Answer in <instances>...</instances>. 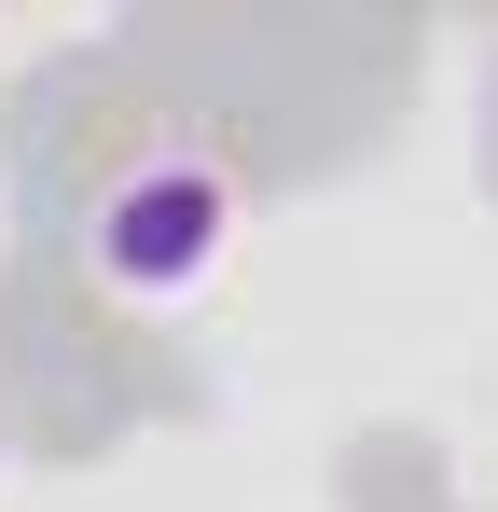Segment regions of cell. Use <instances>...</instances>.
Masks as SVG:
<instances>
[{"instance_id":"obj_1","label":"cell","mask_w":498,"mask_h":512,"mask_svg":"<svg viewBox=\"0 0 498 512\" xmlns=\"http://www.w3.org/2000/svg\"><path fill=\"white\" fill-rule=\"evenodd\" d=\"M236 180L208 153H125V167L83 194V263L111 305H194L222 263H236Z\"/></svg>"}]
</instances>
